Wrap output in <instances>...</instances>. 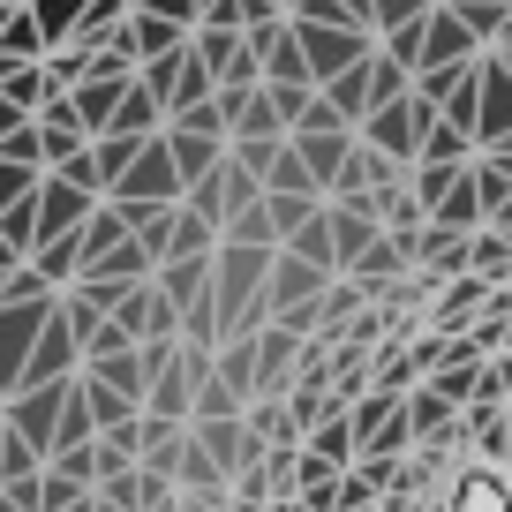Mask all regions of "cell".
<instances>
[{"mask_svg": "<svg viewBox=\"0 0 512 512\" xmlns=\"http://www.w3.org/2000/svg\"><path fill=\"white\" fill-rule=\"evenodd\" d=\"M31 16H38V38H46V53H53V46H68V38H76L83 0H31Z\"/></svg>", "mask_w": 512, "mask_h": 512, "instance_id": "37", "label": "cell"}, {"mask_svg": "<svg viewBox=\"0 0 512 512\" xmlns=\"http://www.w3.org/2000/svg\"><path fill=\"white\" fill-rule=\"evenodd\" d=\"M76 369H83V347H76V332L61 324V309H53V324L38 332V354L23 362V392H31V384H68Z\"/></svg>", "mask_w": 512, "mask_h": 512, "instance_id": "10", "label": "cell"}, {"mask_svg": "<svg viewBox=\"0 0 512 512\" xmlns=\"http://www.w3.org/2000/svg\"><path fill=\"white\" fill-rule=\"evenodd\" d=\"M219 241H226V249H279L272 211L256 204V211H241V219H226V226H219Z\"/></svg>", "mask_w": 512, "mask_h": 512, "instance_id": "40", "label": "cell"}, {"mask_svg": "<svg viewBox=\"0 0 512 512\" xmlns=\"http://www.w3.org/2000/svg\"><path fill=\"white\" fill-rule=\"evenodd\" d=\"M445 8L467 23L475 46H497V31H505V16H512V0H445Z\"/></svg>", "mask_w": 512, "mask_h": 512, "instance_id": "35", "label": "cell"}, {"mask_svg": "<svg viewBox=\"0 0 512 512\" xmlns=\"http://www.w3.org/2000/svg\"><path fill=\"white\" fill-rule=\"evenodd\" d=\"M211 377H219L226 392L249 407V400H256V347H249V339H226V347H219V369H211Z\"/></svg>", "mask_w": 512, "mask_h": 512, "instance_id": "27", "label": "cell"}, {"mask_svg": "<svg viewBox=\"0 0 512 512\" xmlns=\"http://www.w3.org/2000/svg\"><path fill=\"white\" fill-rule=\"evenodd\" d=\"M219 256V249H211ZM211 256H189V264H159V294L189 317L196 302H211Z\"/></svg>", "mask_w": 512, "mask_h": 512, "instance_id": "20", "label": "cell"}, {"mask_svg": "<svg viewBox=\"0 0 512 512\" xmlns=\"http://www.w3.org/2000/svg\"><path fill=\"white\" fill-rule=\"evenodd\" d=\"M53 174H61V181H76L83 196H106V181H98V159H91V144H83L68 166H53Z\"/></svg>", "mask_w": 512, "mask_h": 512, "instance_id": "51", "label": "cell"}, {"mask_svg": "<svg viewBox=\"0 0 512 512\" xmlns=\"http://www.w3.org/2000/svg\"><path fill=\"white\" fill-rule=\"evenodd\" d=\"M482 226H490V234H505V241H512V204H497V211H490V219H482Z\"/></svg>", "mask_w": 512, "mask_h": 512, "instance_id": "53", "label": "cell"}, {"mask_svg": "<svg viewBox=\"0 0 512 512\" xmlns=\"http://www.w3.org/2000/svg\"><path fill=\"white\" fill-rule=\"evenodd\" d=\"M219 98V76H211L204 61L189 53V68H181V83H174V98H166V121H181V113H196V106H211Z\"/></svg>", "mask_w": 512, "mask_h": 512, "instance_id": "33", "label": "cell"}, {"mask_svg": "<svg viewBox=\"0 0 512 512\" xmlns=\"http://www.w3.org/2000/svg\"><path fill=\"white\" fill-rule=\"evenodd\" d=\"M272 256L279 249H226L211 256V302H219V339L264 332V287H272Z\"/></svg>", "mask_w": 512, "mask_h": 512, "instance_id": "1", "label": "cell"}, {"mask_svg": "<svg viewBox=\"0 0 512 512\" xmlns=\"http://www.w3.org/2000/svg\"><path fill=\"white\" fill-rule=\"evenodd\" d=\"M467 241H475V234H445V226H430V234H422V272L445 279V287L467 279Z\"/></svg>", "mask_w": 512, "mask_h": 512, "instance_id": "25", "label": "cell"}, {"mask_svg": "<svg viewBox=\"0 0 512 512\" xmlns=\"http://www.w3.org/2000/svg\"><path fill=\"white\" fill-rule=\"evenodd\" d=\"M91 61H98V53H83V46H53L46 61H38V68H46V91H61V98H68L83 76H91Z\"/></svg>", "mask_w": 512, "mask_h": 512, "instance_id": "39", "label": "cell"}, {"mask_svg": "<svg viewBox=\"0 0 512 512\" xmlns=\"http://www.w3.org/2000/svg\"><path fill=\"white\" fill-rule=\"evenodd\" d=\"M219 249V226H204L189 204L166 219V241H159V264H189V256H211Z\"/></svg>", "mask_w": 512, "mask_h": 512, "instance_id": "18", "label": "cell"}, {"mask_svg": "<svg viewBox=\"0 0 512 512\" xmlns=\"http://www.w3.org/2000/svg\"><path fill=\"white\" fill-rule=\"evenodd\" d=\"M144 415H151V422H181V430H189V415H196V384H189V369H181V354L159 369V377H151Z\"/></svg>", "mask_w": 512, "mask_h": 512, "instance_id": "15", "label": "cell"}, {"mask_svg": "<svg viewBox=\"0 0 512 512\" xmlns=\"http://www.w3.org/2000/svg\"><path fill=\"white\" fill-rule=\"evenodd\" d=\"M68 512H91V497H83V505H68Z\"/></svg>", "mask_w": 512, "mask_h": 512, "instance_id": "54", "label": "cell"}, {"mask_svg": "<svg viewBox=\"0 0 512 512\" xmlns=\"http://www.w3.org/2000/svg\"><path fill=\"white\" fill-rule=\"evenodd\" d=\"M407 91H415V68H400L392 53H369V113H377V106H400Z\"/></svg>", "mask_w": 512, "mask_h": 512, "instance_id": "34", "label": "cell"}, {"mask_svg": "<svg viewBox=\"0 0 512 512\" xmlns=\"http://www.w3.org/2000/svg\"><path fill=\"white\" fill-rule=\"evenodd\" d=\"M437 121H452L460 136H475V121H482V61L460 68V83H452V98L437 106Z\"/></svg>", "mask_w": 512, "mask_h": 512, "instance_id": "28", "label": "cell"}, {"mask_svg": "<svg viewBox=\"0 0 512 512\" xmlns=\"http://www.w3.org/2000/svg\"><path fill=\"white\" fill-rule=\"evenodd\" d=\"M302 452H317V460L324 467H339V475H347V467H354V422H347V407H324V422H317V430H309V445Z\"/></svg>", "mask_w": 512, "mask_h": 512, "instance_id": "22", "label": "cell"}, {"mask_svg": "<svg viewBox=\"0 0 512 512\" xmlns=\"http://www.w3.org/2000/svg\"><path fill=\"white\" fill-rule=\"evenodd\" d=\"M256 61H264V83H309V61H302V38H294V23H264V31H249Z\"/></svg>", "mask_w": 512, "mask_h": 512, "instance_id": "12", "label": "cell"}, {"mask_svg": "<svg viewBox=\"0 0 512 512\" xmlns=\"http://www.w3.org/2000/svg\"><path fill=\"white\" fill-rule=\"evenodd\" d=\"M128 23V0H83V23H76V38L68 46H83V53H98L113 31Z\"/></svg>", "mask_w": 512, "mask_h": 512, "instance_id": "30", "label": "cell"}, {"mask_svg": "<svg viewBox=\"0 0 512 512\" xmlns=\"http://www.w3.org/2000/svg\"><path fill=\"white\" fill-rule=\"evenodd\" d=\"M249 347H256V400H287L294 369H302V339H294L287 324H264V332H249Z\"/></svg>", "mask_w": 512, "mask_h": 512, "instance_id": "7", "label": "cell"}, {"mask_svg": "<svg viewBox=\"0 0 512 512\" xmlns=\"http://www.w3.org/2000/svg\"><path fill=\"white\" fill-rule=\"evenodd\" d=\"M430 121H437V106H422V98L407 91L400 106H377L362 128H354V136H362V144L377 151V159H392V166H415V159H422V136H430Z\"/></svg>", "mask_w": 512, "mask_h": 512, "instance_id": "2", "label": "cell"}, {"mask_svg": "<svg viewBox=\"0 0 512 512\" xmlns=\"http://www.w3.org/2000/svg\"><path fill=\"white\" fill-rule=\"evenodd\" d=\"M0 159H8V166H38V174H46V128H38V121H23L16 136L0 144Z\"/></svg>", "mask_w": 512, "mask_h": 512, "instance_id": "47", "label": "cell"}, {"mask_svg": "<svg viewBox=\"0 0 512 512\" xmlns=\"http://www.w3.org/2000/svg\"><path fill=\"white\" fill-rule=\"evenodd\" d=\"M128 241V219H121V204H98L91 219H83V272H91L106 249H121Z\"/></svg>", "mask_w": 512, "mask_h": 512, "instance_id": "31", "label": "cell"}, {"mask_svg": "<svg viewBox=\"0 0 512 512\" xmlns=\"http://www.w3.org/2000/svg\"><path fill=\"white\" fill-rule=\"evenodd\" d=\"M377 234H384V226H377V211H369V204H332V241H339V279H354V272H362V256L377 249Z\"/></svg>", "mask_w": 512, "mask_h": 512, "instance_id": "13", "label": "cell"}, {"mask_svg": "<svg viewBox=\"0 0 512 512\" xmlns=\"http://www.w3.org/2000/svg\"><path fill=\"white\" fill-rule=\"evenodd\" d=\"M294 38H302V61H309V83H317V91L377 53V31H309V23H294Z\"/></svg>", "mask_w": 512, "mask_h": 512, "instance_id": "6", "label": "cell"}, {"mask_svg": "<svg viewBox=\"0 0 512 512\" xmlns=\"http://www.w3.org/2000/svg\"><path fill=\"white\" fill-rule=\"evenodd\" d=\"M226 415H249V407H241L219 377H211V384H196V415H189V430H196V422H226Z\"/></svg>", "mask_w": 512, "mask_h": 512, "instance_id": "48", "label": "cell"}, {"mask_svg": "<svg viewBox=\"0 0 512 512\" xmlns=\"http://www.w3.org/2000/svg\"><path fill=\"white\" fill-rule=\"evenodd\" d=\"M422 23H430V16H422ZM422 23H400V31H384V38H377V53H392L400 68H415V76H422Z\"/></svg>", "mask_w": 512, "mask_h": 512, "instance_id": "49", "label": "cell"}, {"mask_svg": "<svg viewBox=\"0 0 512 512\" xmlns=\"http://www.w3.org/2000/svg\"><path fill=\"white\" fill-rule=\"evenodd\" d=\"M181 68H189V46H181V53H159V61H144V68H136V83H144V91L166 106V98H174V83H181Z\"/></svg>", "mask_w": 512, "mask_h": 512, "instance_id": "45", "label": "cell"}, {"mask_svg": "<svg viewBox=\"0 0 512 512\" xmlns=\"http://www.w3.org/2000/svg\"><path fill=\"white\" fill-rule=\"evenodd\" d=\"M106 204V196H83L76 181H61V174H46V189H38V249L46 241H61V234H83V219Z\"/></svg>", "mask_w": 512, "mask_h": 512, "instance_id": "8", "label": "cell"}, {"mask_svg": "<svg viewBox=\"0 0 512 512\" xmlns=\"http://www.w3.org/2000/svg\"><path fill=\"white\" fill-rule=\"evenodd\" d=\"M354 128H339V136H294V151H302V166H309V181H317V196L332 204V181L347 174V159H354Z\"/></svg>", "mask_w": 512, "mask_h": 512, "instance_id": "14", "label": "cell"}, {"mask_svg": "<svg viewBox=\"0 0 512 512\" xmlns=\"http://www.w3.org/2000/svg\"><path fill=\"white\" fill-rule=\"evenodd\" d=\"M287 256H302V264H317L324 279H339V241H332V204H324L317 219H309L302 234L287 241Z\"/></svg>", "mask_w": 512, "mask_h": 512, "instance_id": "26", "label": "cell"}, {"mask_svg": "<svg viewBox=\"0 0 512 512\" xmlns=\"http://www.w3.org/2000/svg\"><path fill=\"white\" fill-rule=\"evenodd\" d=\"M181 174H174V151H166V136H151L144 151H136V166H128L121 181H113V204H159V211H181Z\"/></svg>", "mask_w": 512, "mask_h": 512, "instance_id": "4", "label": "cell"}, {"mask_svg": "<svg viewBox=\"0 0 512 512\" xmlns=\"http://www.w3.org/2000/svg\"><path fill=\"white\" fill-rule=\"evenodd\" d=\"M505 68H512V53H505Z\"/></svg>", "mask_w": 512, "mask_h": 512, "instance_id": "57", "label": "cell"}, {"mask_svg": "<svg viewBox=\"0 0 512 512\" xmlns=\"http://www.w3.org/2000/svg\"><path fill=\"white\" fill-rule=\"evenodd\" d=\"M264 91H272V113L287 121V136L309 121V106H317V83H264Z\"/></svg>", "mask_w": 512, "mask_h": 512, "instance_id": "44", "label": "cell"}, {"mask_svg": "<svg viewBox=\"0 0 512 512\" xmlns=\"http://www.w3.org/2000/svg\"><path fill=\"white\" fill-rule=\"evenodd\" d=\"M144 16L181 23V31H196V23H204V0H144Z\"/></svg>", "mask_w": 512, "mask_h": 512, "instance_id": "52", "label": "cell"}, {"mask_svg": "<svg viewBox=\"0 0 512 512\" xmlns=\"http://www.w3.org/2000/svg\"><path fill=\"white\" fill-rule=\"evenodd\" d=\"M83 377H98V384H113V392H128L136 407H144V392H151V362H144V347L98 354V362H83Z\"/></svg>", "mask_w": 512, "mask_h": 512, "instance_id": "17", "label": "cell"}, {"mask_svg": "<svg viewBox=\"0 0 512 512\" xmlns=\"http://www.w3.org/2000/svg\"><path fill=\"white\" fill-rule=\"evenodd\" d=\"M512 136V68L505 53H482V121H475V159Z\"/></svg>", "mask_w": 512, "mask_h": 512, "instance_id": "9", "label": "cell"}, {"mask_svg": "<svg viewBox=\"0 0 512 512\" xmlns=\"http://www.w3.org/2000/svg\"><path fill=\"white\" fill-rule=\"evenodd\" d=\"M392 174H400V166H392V159H377V151H369V144H354L347 174L332 181V204H369V196H377V181H392Z\"/></svg>", "mask_w": 512, "mask_h": 512, "instance_id": "19", "label": "cell"}, {"mask_svg": "<svg viewBox=\"0 0 512 512\" xmlns=\"http://www.w3.org/2000/svg\"><path fill=\"white\" fill-rule=\"evenodd\" d=\"M53 309H61V294L53 302H0V392L8 400L23 392V362L38 354V332L53 324Z\"/></svg>", "mask_w": 512, "mask_h": 512, "instance_id": "3", "label": "cell"}, {"mask_svg": "<svg viewBox=\"0 0 512 512\" xmlns=\"http://www.w3.org/2000/svg\"><path fill=\"white\" fill-rule=\"evenodd\" d=\"M264 196H317V181H309V166H302V151H294V136L279 144L272 174H264ZM317 204H324V196H317Z\"/></svg>", "mask_w": 512, "mask_h": 512, "instance_id": "36", "label": "cell"}, {"mask_svg": "<svg viewBox=\"0 0 512 512\" xmlns=\"http://www.w3.org/2000/svg\"><path fill=\"white\" fill-rule=\"evenodd\" d=\"M324 106H332L347 128H362V121H369V61H362V68H347L339 83H324Z\"/></svg>", "mask_w": 512, "mask_h": 512, "instance_id": "29", "label": "cell"}, {"mask_svg": "<svg viewBox=\"0 0 512 512\" xmlns=\"http://www.w3.org/2000/svg\"><path fill=\"white\" fill-rule=\"evenodd\" d=\"M38 189H46L38 166H8V159H0V211H8V204H31Z\"/></svg>", "mask_w": 512, "mask_h": 512, "instance_id": "50", "label": "cell"}, {"mask_svg": "<svg viewBox=\"0 0 512 512\" xmlns=\"http://www.w3.org/2000/svg\"><path fill=\"white\" fill-rule=\"evenodd\" d=\"M76 384H83V407H91V422H98V437H106V430H128V422H144V407L128 400V392H113V384H98V377H83V369H76Z\"/></svg>", "mask_w": 512, "mask_h": 512, "instance_id": "23", "label": "cell"}, {"mask_svg": "<svg viewBox=\"0 0 512 512\" xmlns=\"http://www.w3.org/2000/svg\"><path fill=\"white\" fill-rule=\"evenodd\" d=\"M264 211H272V234H279V249H287V241L302 234L324 204H317V196H264Z\"/></svg>", "mask_w": 512, "mask_h": 512, "instance_id": "41", "label": "cell"}, {"mask_svg": "<svg viewBox=\"0 0 512 512\" xmlns=\"http://www.w3.org/2000/svg\"><path fill=\"white\" fill-rule=\"evenodd\" d=\"M407 437H422V445H430V437H445L452 422H460V407L445 400V392H437V384H415V392H407Z\"/></svg>", "mask_w": 512, "mask_h": 512, "instance_id": "21", "label": "cell"}, {"mask_svg": "<svg viewBox=\"0 0 512 512\" xmlns=\"http://www.w3.org/2000/svg\"><path fill=\"white\" fill-rule=\"evenodd\" d=\"M219 196H226V219H241V211H256V204H264V181H256L249 166H234V159H226V166H219Z\"/></svg>", "mask_w": 512, "mask_h": 512, "instance_id": "42", "label": "cell"}, {"mask_svg": "<svg viewBox=\"0 0 512 512\" xmlns=\"http://www.w3.org/2000/svg\"><path fill=\"white\" fill-rule=\"evenodd\" d=\"M415 166H475V136H460L452 121H430V136H422V159Z\"/></svg>", "mask_w": 512, "mask_h": 512, "instance_id": "32", "label": "cell"}, {"mask_svg": "<svg viewBox=\"0 0 512 512\" xmlns=\"http://www.w3.org/2000/svg\"><path fill=\"white\" fill-rule=\"evenodd\" d=\"M136 151H144L136 136H98V144H91V159H98V181H106V196H113V181H121L128 166H136Z\"/></svg>", "mask_w": 512, "mask_h": 512, "instance_id": "43", "label": "cell"}, {"mask_svg": "<svg viewBox=\"0 0 512 512\" xmlns=\"http://www.w3.org/2000/svg\"><path fill=\"white\" fill-rule=\"evenodd\" d=\"M31 272L46 279L53 294H68V287L83 279V234H61V241H46V249L31 256Z\"/></svg>", "mask_w": 512, "mask_h": 512, "instance_id": "24", "label": "cell"}, {"mask_svg": "<svg viewBox=\"0 0 512 512\" xmlns=\"http://www.w3.org/2000/svg\"><path fill=\"white\" fill-rule=\"evenodd\" d=\"M166 151H174L181 189H196V181H211V174L226 166V144H219V136H189V128H166Z\"/></svg>", "mask_w": 512, "mask_h": 512, "instance_id": "16", "label": "cell"}, {"mask_svg": "<svg viewBox=\"0 0 512 512\" xmlns=\"http://www.w3.org/2000/svg\"><path fill=\"white\" fill-rule=\"evenodd\" d=\"M467 272L490 279V287H497V279H512V241L505 234H475V241H467Z\"/></svg>", "mask_w": 512, "mask_h": 512, "instance_id": "38", "label": "cell"}, {"mask_svg": "<svg viewBox=\"0 0 512 512\" xmlns=\"http://www.w3.org/2000/svg\"><path fill=\"white\" fill-rule=\"evenodd\" d=\"M0 430H8V407H0Z\"/></svg>", "mask_w": 512, "mask_h": 512, "instance_id": "55", "label": "cell"}, {"mask_svg": "<svg viewBox=\"0 0 512 512\" xmlns=\"http://www.w3.org/2000/svg\"><path fill=\"white\" fill-rule=\"evenodd\" d=\"M68 392H76V377H68V384H31V392H16V400H8V430H16L38 460H53V437H61Z\"/></svg>", "mask_w": 512, "mask_h": 512, "instance_id": "5", "label": "cell"}, {"mask_svg": "<svg viewBox=\"0 0 512 512\" xmlns=\"http://www.w3.org/2000/svg\"><path fill=\"white\" fill-rule=\"evenodd\" d=\"M430 8H437V0H369V31H400V23H422V16H430Z\"/></svg>", "mask_w": 512, "mask_h": 512, "instance_id": "46", "label": "cell"}, {"mask_svg": "<svg viewBox=\"0 0 512 512\" xmlns=\"http://www.w3.org/2000/svg\"><path fill=\"white\" fill-rule=\"evenodd\" d=\"M467 61H482V46L467 38V23L452 16L445 0H437L430 23H422V68H467Z\"/></svg>", "mask_w": 512, "mask_h": 512, "instance_id": "11", "label": "cell"}, {"mask_svg": "<svg viewBox=\"0 0 512 512\" xmlns=\"http://www.w3.org/2000/svg\"><path fill=\"white\" fill-rule=\"evenodd\" d=\"M272 8H279V0H272ZM279 16H287V8H279Z\"/></svg>", "mask_w": 512, "mask_h": 512, "instance_id": "56", "label": "cell"}]
</instances>
